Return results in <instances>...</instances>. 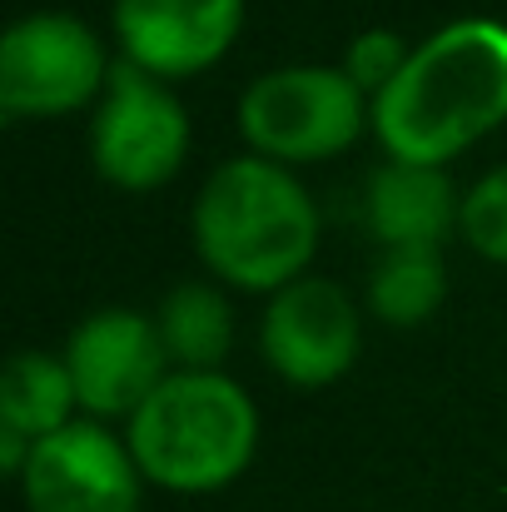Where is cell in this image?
<instances>
[{"label": "cell", "instance_id": "obj_16", "mask_svg": "<svg viewBox=\"0 0 507 512\" xmlns=\"http://www.w3.org/2000/svg\"><path fill=\"white\" fill-rule=\"evenodd\" d=\"M408 55H413V45L398 35V30H363V35H353L348 40V50H343V75L368 95H383L393 80H398V70L408 65Z\"/></svg>", "mask_w": 507, "mask_h": 512}, {"label": "cell", "instance_id": "obj_3", "mask_svg": "<svg viewBox=\"0 0 507 512\" xmlns=\"http://www.w3.org/2000/svg\"><path fill=\"white\" fill-rule=\"evenodd\" d=\"M130 453L169 493H214L234 483L259 448L254 398L229 373L174 368L130 418Z\"/></svg>", "mask_w": 507, "mask_h": 512}, {"label": "cell", "instance_id": "obj_2", "mask_svg": "<svg viewBox=\"0 0 507 512\" xmlns=\"http://www.w3.org/2000/svg\"><path fill=\"white\" fill-rule=\"evenodd\" d=\"M194 244L224 284L279 294L304 279V264L319 249V209L274 160H224L194 199Z\"/></svg>", "mask_w": 507, "mask_h": 512}, {"label": "cell", "instance_id": "obj_1", "mask_svg": "<svg viewBox=\"0 0 507 512\" xmlns=\"http://www.w3.org/2000/svg\"><path fill=\"white\" fill-rule=\"evenodd\" d=\"M507 120V25L453 20L413 45L398 80L373 95V130L393 160L443 165Z\"/></svg>", "mask_w": 507, "mask_h": 512}, {"label": "cell", "instance_id": "obj_11", "mask_svg": "<svg viewBox=\"0 0 507 512\" xmlns=\"http://www.w3.org/2000/svg\"><path fill=\"white\" fill-rule=\"evenodd\" d=\"M458 214L463 199L438 165L388 160L368 174V229L388 249H438Z\"/></svg>", "mask_w": 507, "mask_h": 512}, {"label": "cell", "instance_id": "obj_9", "mask_svg": "<svg viewBox=\"0 0 507 512\" xmlns=\"http://www.w3.org/2000/svg\"><path fill=\"white\" fill-rule=\"evenodd\" d=\"M65 363L80 393V408H90L95 418H135L140 403L165 383V343L155 319L135 314V309H100L90 314L70 343H65Z\"/></svg>", "mask_w": 507, "mask_h": 512}, {"label": "cell", "instance_id": "obj_12", "mask_svg": "<svg viewBox=\"0 0 507 512\" xmlns=\"http://www.w3.org/2000/svg\"><path fill=\"white\" fill-rule=\"evenodd\" d=\"M80 403L75 393V378H70V363L55 358V353H15L0 373V423L25 433L30 443L70 428V408Z\"/></svg>", "mask_w": 507, "mask_h": 512}, {"label": "cell", "instance_id": "obj_6", "mask_svg": "<svg viewBox=\"0 0 507 512\" xmlns=\"http://www.w3.org/2000/svg\"><path fill=\"white\" fill-rule=\"evenodd\" d=\"M110 80L105 45L65 10L20 15L0 40V110L5 115H65Z\"/></svg>", "mask_w": 507, "mask_h": 512}, {"label": "cell", "instance_id": "obj_8", "mask_svg": "<svg viewBox=\"0 0 507 512\" xmlns=\"http://www.w3.org/2000/svg\"><path fill=\"white\" fill-rule=\"evenodd\" d=\"M259 348L279 378L324 388L358 358V309L334 279H294L269 299Z\"/></svg>", "mask_w": 507, "mask_h": 512}, {"label": "cell", "instance_id": "obj_10", "mask_svg": "<svg viewBox=\"0 0 507 512\" xmlns=\"http://www.w3.org/2000/svg\"><path fill=\"white\" fill-rule=\"evenodd\" d=\"M244 25V0H115L125 60L174 80L214 65Z\"/></svg>", "mask_w": 507, "mask_h": 512}, {"label": "cell", "instance_id": "obj_4", "mask_svg": "<svg viewBox=\"0 0 507 512\" xmlns=\"http://www.w3.org/2000/svg\"><path fill=\"white\" fill-rule=\"evenodd\" d=\"M239 130L264 160H324L363 130V90L334 65H284L239 95Z\"/></svg>", "mask_w": 507, "mask_h": 512}, {"label": "cell", "instance_id": "obj_7", "mask_svg": "<svg viewBox=\"0 0 507 512\" xmlns=\"http://www.w3.org/2000/svg\"><path fill=\"white\" fill-rule=\"evenodd\" d=\"M20 493L30 512H140V463L100 423H70L30 448Z\"/></svg>", "mask_w": 507, "mask_h": 512}, {"label": "cell", "instance_id": "obj_14", "mask_svg": "<svg viewBox=\"0 0 507 512\" xmlns=\"http://www.w3.org/2000/svg\"><path fill=\"white\" fill-rule=\"evenodd\" d=\"M368 304L383 324L413 329L443 304V259L438 249H388L368 279Z\"/></svg>", "mask_w": 507, "mask_h": 512}, {"label": "cell", "instance_id": "obj_5", "mask_svg": "<svg viewBox=\"0 0 507 512\" xmlns=\"http://www.w3.org/2000/svg\"><path fill=\"white\" fill-rule=\"evenodd\" d=\"M189 115L165 90L160 75L135 60H115L105 100L90 125V160L120 189H155L184 165Z\"/></svg>", "mask_w": 507, "mask_h": 512}, {"label": "cell", "instance_id": "obj_13", "mask_svg": "<svg viewBox=\"0 0 507 512\" xmlns=\"http://www.w3.org/2000/svg\"><path fill=\"white\" fill-rule=\"evenodd\" d=\"M160 343L179 368L194 373H219L229 343H234V314L229 299L209 284H174L160 304Z\"/></svg>", "mask_w": 507, "mask_h": 512}, {"label": "cell", "instance_id": "obj_15", "mask_svg": "<svg viewBox=\"0 0 507 512\" xmlns=\"http://www.w3.org/2000/svg\"><path fill=\"white\" fill-rule=\"evenodd\" d=\"M458 229L468 234V244H473L478 254L507 264V165L488 170L468 194H463Z\"/></svg>", "mask_w": 507, "mask_h": 512}]
</instances>
